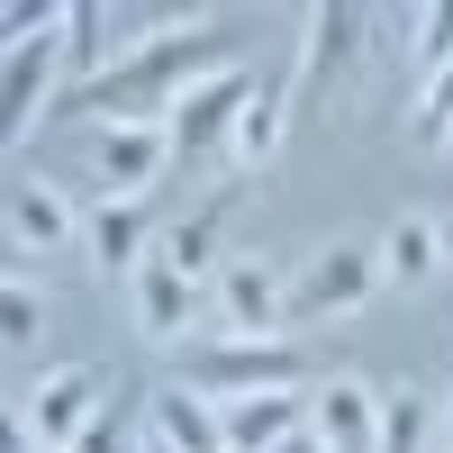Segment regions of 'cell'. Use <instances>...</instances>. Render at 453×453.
Segmentation results:
<instances>
[{
    "label": "cell",
    "instance_id": "cell-1",
    "mask_svg": "<svg viewBox=\"0 0 453 453\" xmlns=\"http://www.w3.org/2000/svg\"><path fill=\"white\" fill-rule=\"evenodd\" d=\"M226 19H181L173 36H145L136 55H119L91 91H73V109H91L100 127H173V109L191 82L226 73Z\"/></svg>",
    "mask_w": 453,
    "mask_h": 453
},
{
    "label": "cell",
    "instance_id": "cell-2",
    "mask_svg": "<svg viewBox=\"0 0 453 453\" xmlns=\"http://www.w3.org/2000/svg\"><path fill=\"white\" fill-rule=\"evenodd\" d=\"M181 390L200 399H263V390H299V354L290 335L281 345H254V335H200V345H181Z\"/></svg>",
    "mask_w": 453,
    "mask_h": 453
},
{
    "label": "cell",
    "instance_id": "cell-3",
    "mask_svg": "<svg viewBox=\"0 0 453 453\" xmlns=\"http://www.w3.org/2000/svg\"><path fill=\"white\" fill-rule=\"evenodd\" d=\"M381 273H390V263H381V245H354V236H345V245H326V254H309V263L290 273V326L354 318L363 299L381 290Z\"/></svg>",
    "mask_w": 453,
    "mask_h": 453
},
{
    "label": "cell",
    "instance_id": "cell-4",
    "mask_svg": "<svg viewBox=\"0 0 453 453\" xmlns=\"http://www.w3.org/2000/svg\"><path fill=\"white\" fill-rule=\"evenodd\" d=\"M55 64H73V55H64V19H27V10H10V64H0V119H10V145L46 119Z\"/></svg>",
    "mask_w": 453,
    "mask_h": 453
},
{
    "label": "cell",
    "instance_id": "cell-5",
    "mask_svg": "<svg viewBox=\"0 0 453 453\" xmlns=\"http://www.w3.org/2000/svg\"><path fill=\"white\" fill-rule=\"evenodd\" d=\"M218 335H254V345L290 335V281H281L273 254H236L218 273Z\"/></svg>",
    "mask_w": 453,
    "mask_h": 453
},
{
    "label": "cell",
    "instance_id": "cell-6",
    "mask_svg": "<svg viewBox=\"0 0 453 453\" xmlns=\"http://www.w3.org/2000/svg\"><path fill=\"white\" fill-rule=\"evenodd\" d=\"M254 73L245 64H226V73H209V82H191L181 91V109H173V155L181 164H200V155H218V145H236V119L254 109Z\"/></svg>",
    "mask_w": 453,
    "mask_h": 453
},
{
    "label": "cell",
    "instance_id": "cell-7",
    "mask_svg": "<svg viewBox=\"0 0 453 453\" xmlns=\"http://www.w3.org/2000/svg\"><path fill=\"white\" fill-rule=\"evenodd\" d=\"M19 418L36 426V444L46 453H73L91 426H100V372L91 363H64V372H46L27 399H19Z\"/></svg>",
    "mask_w": 453,
    "mask_h": 453
},
{
    "label": "cell",
    "instance_id": "cell-8",
    "mask_svg": "<svg viewBox=\"0 0 453 453\" xmlns=\"http://www.w3.org/2000/svg\"><path fill=\"white\" fill-rule=\"evenodd\" d=\"M354 55H363V10L354 0H318L309 27H299V82H290V100H318L326 82H345Z\"/></svg>",
    "mask_w": 453,
    "mask_h": 453
},
{
    "label": "cell",
    "instance_id": "cell-9",
    "mask_svg": "<svg viewBox=\"0 0 453 453\" xmlns=\"http://www.w3.org/2000/svg\"><path fill=\"white\" fill-rule=\"evenodd\" d=\"M309 435L326 444V453H381V390L372 381H318V399H309Z\"/></svg>",
    "mask_w": 453,
    "mask_h": 453
},
{
    "label": "cell",
    "instance_id": "cell-10",
    "mask_svg": "<svg viewBox=\"0 0 453 453\" xmlns=\"http://www.w3.org/2000/svg\"><path fill=\"white\" fill-rule=\"evenodd\" d=\"M91 164H100V191L109 200H136L145 181L173 164V127H100L91 136Z\"/></svg>",
    "mask_w": 453,
    "mask_h": 453
},
{
    "label": "cell",
    "instance_id": "cell-11",
    "mask_svg": "<svg viewBox=\"0 0 453 453\" xmlns=\"http://www.w3.org/2000/svg\"><path fill=\"white\" fill-rule=\"evenodd\" d=\"M10 236L27 254H64L73 236H82V218H73V200L55 191L46 173H10Z\"/></svg>",
    "mask_w": 453,
    "mask_h": 453
},
{
    "label": "cell",
    "instance_id": "cell-12",
    "mask_svg": "<svg viewBox=\"0 0 453 453\" xmlns=\"http://www.w3.org/2000/svg\"><path fill=\"white\" fill-rule=\"evenodd\" d=\"M218 426H226V453H281L290 435H309V399H290V390L226 399V408H218Z\"/></svg>",
    "mask_w": 453,
    "mask_h": 453
},
{
    "label": "cell",
    "instance_id": "cell-13",
    "mask_svg": "<svg viewBox=\"0 0 453 453\" xmlns=\"http://www.w3.org/2000/svg\"><path fill=\"white\" fill-rule=\"evenodd\" d=\"M145 418H155V435H164L173 453H226V426H218V399L181 390V381H164L155 399H145Z\"/></svg>",
    "mask_w": 453,
    "mask_h": 453
},
{
    "label": "cell",
    "instance_id": "cell-14",
    "mask_svg": "<svg viewBox=\"0 0 453 453\" xmlns=\"http://www.w3.org/2000/svg\"><path fill=\"white\" fill-rule=\"evenodd\" d=\"M191 318H200V281H181L173 263L155 254V263L136 273V326H145V335H164V345H173V335H191Z\"/></svg>",
    "mask_w": 453,
    "mask_h": 453
},
{
    "label": "cell",
    "instance_id": "cell-15",
    "mask_svg": "<svg viewBox=\"0 0 453 453\" xmlns=\"http://www.w3.org/2000/svg\"><path fill=\"white\" fill-rule=\"evenodd\" d=\"M82 236H91V263H109V273H145V263H155L145 254V209L136 200H100Z\"/></svg>",
    "mask_w": 453,
    "mask_h": 453
},
{
    "label": "cell",
    "instance_id": "cell-16",
    "mask_svg": "<svg viewBox=\"0 0 453 453\" xmlns=\"http://www.w3.org/2000/svg\"><path fill=\"white\" fill-rule=\"evenodd\" d=\"M281 127H290V91L263 82V91H254V109L236 119V145H226V155H236L245 173H254V164H273V155H281Z\"/></svg>",
    "mask_w": 453,
    "mask_h": 453
},
{
    "label": "cell",
    "instance_id": "cell-17",
    "mask_svg": "<svg viewBox=\"0 0 453 453\" xmlns=\"http://www.w3.org/2000/svg\"><path fill=\"white\" fill-rule=\"evenodd\" d=\"M381 263L399 281H435L444 273V236H435V218H399L390 236H381Z\"/></svg>",
    "mask_w": 453,
    "mask_h": 453
},
{
    "label": "cell",
    "instance_id": "cell-18",
    "mask_svg": "<svg viewBox=\"0 0 453 453\" xmlns=\"http://www.w3.org/2000/svg\"><path fill=\"white\" fill-rule=\"evenodd\" d=\"M155 254L173 263V273H181V281H200V273H209V263H218V200H209V209H191V218H181V226H173V236L155 245ZM218 273H226V263H218Z\"/></svg>",
    "mask_w": 453,
    "mask_h": 453
},
{
    "label": "cell",
    "instance_id": "cell-19",
    "mask_svg": "<svg viewBox=\"0 0 453 453\" xmlns=\"http://www.w3.org/2000/svg\"><path fill=\"white\" fill-rule=\"evenodd\" d=\"M435 426H444V399H418V390L381 399V453H426Z\"/></svg>",
    "mask_w": 453,
    "mask_h": 453
},
{
    "label": "cell",
    "instance_id": "cell-20",
    "mask_svg": "<svg viewBox=\"0 0 453 453\" xmlns=\"http://www.w3.org/2000/svg\"><path fill=\"white\" fill-rule=\"evenodd\" d=\"M36 326H46V299L27 290V273H10V281H0V345L27 354V345H36Z\"/></svg>",
    "mask_w": 453,
    "mask_h": 453
},
{
    "label": "cell",
    "instance_id": "cell-21",
    "mask_svg": "<svg viewBox=\"0 0 453 453\" xmlns=\"http://www.w3.org/2000/svg\"><path fill=\"white\" fill-rule=\"evenodd\" d=\"M64 55H73V73H82V91L100 82V10H91V0H73V10H64Z\"/></svg>",
    "mask_w": 453,
    "mask_h": 453
},
{
    "label": "cell",
    "instance_id": "cell-22",
    "mask_svg": "<svg viewBox=\"0 0 453 453\" xmlns=\"http://www.w3.org/2000/svg\"><path fill=\"white\" fill-rule=\"evenodd\" d=\"M418 145H453V64L426 73V100H418Z\"/></svg>",
    "mask_w": 453,
    "mask_h": 453
},
{
    "label": "cell",
    "instance_id": "cell-23",
    "mask_svg": "<svg viewBox=\"0 0 453 453\" xmlns=\"http://www.w3.org/2000/svg\"><path fill=\"white\" fill-rule=\"evenodd\" d=\"M418 64H426V73H444V64H453V0L418 10Z\"/></svg>",
    "mask_w": 453,
    "mask_h": 453
},
{
    "label": "cell",
    "instance_id": "cell-24",
    "mask_svg": "<svg viewBox=\"0 0 453 453\" xmlns=\"http://www.w3.org/2000/svg\"><path fill=\"white\" fill-rule=\"evenodd\" d=\"M281 453H326V444H318V435H290V444H281Z\"/></svg>",
    "mask_w": 453,
    "mask_h": 453
},
{
    "label": "cell",
    "instance_id": "cell-25",
    "mask_svg": "<svg viewBox=\"0 0 453 453\" xmlns=\"http://www.w3.org/2000/svg\"><path fill=\"white\" fill-rule=\"evenodd\" d=\"M435 236H444V263H453V218H435Z\"/></svg>",
    "mask_w": 453,
    "mask_h": 453
},
{
    "label": "cell",
    "instance_id": "cell-26",
    "mask_svg": "<svg viewBox=\"0 0 453 453\" xmlns=\"http://www.w3.org/2000/svg\"><path fill=\"white\" fill-rule=\"evenodd\" d=\"M444 435H453V381H444Z\"/></svg>",
    "mask_w": 453,
    "mask_h": 453
},
{
    "label": "cell",
    "instance_id": "cell-27",
    "mask_svg": "<svg viewBox=\"0 0 453 453\" xmlns=\"http://www.w3.org/2000/svg\"><path fill=\"white\" fill-rule=\"evenodd\" d=\"M145 453H173V444H164V435H145Z\"/></svg>",
    "mask_w": 453,
    "mask_h": 453
}]
</instances>
